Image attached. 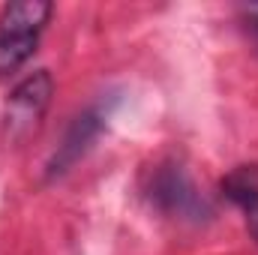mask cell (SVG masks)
Listing matches in <instances>:
<instances>
[{"label": "cell", "mask_w": 258, "mask_h": 255, "mask_svg": "<svg viewBox=\"0 0 258 255\" xmlns=\"http://www.w3.org/2000/svg\"><path fill=\"white\" fill-rule=\"evenodd\" d=\"M54 15L48 0H18L0 12V78H9L27 63Z\"/></svg>", "instance_id": "6da1fadb"}, {"label": "cell", "mask_w": 258, "mask_h": 255, "mask_svg": "<svg viewBox=\"0 0 258 255\" xmlns=\"http://www.w3.org/2000/svg\"><path fill=\"white\" fill-rule=\"evenodd\" d=\"M147 198L153 207H159L165 216L186 219V222H204L210 216V207L204 195L198 192L192 177L177 162H162L150 171L147 180Z\"/></svg>", "instance_id": "7a4b0ae2"}, {"label": "cell", "mask_w": 258, "mask_h": 255, "mask_svg": "<svg viewBox=\"0 0 258 255\" xmlns=\"http://www.w3.org/2000/svg\"><path fill=\"white\" fill-rule=\"evenodd\" d=\"M51 96H54V78L48 69H36L30 72L27 78H21L6 105H3V129L12 141H21L27 138L30 132H36L48 105H51Z\"/></svg>", "instance_id": "3957f363"}, {"label": "cell", "mask_w": 258, "mask_h": 255, "mask_svg": "<svg viewBox=\"0 0 258 255\" xmlns=\"http://www.w3.org/2000/svg\"><path fill=\"white\" fill-rule=\"evenodd\" d=\"M102 129H105V111H102L99 105H93V108L81 111L78 117H72V123L66 126L63 138H60V144H57V150L51 153V159H48V165H45V177L54 180V177L66 174V171L90 150V144L99 138Z\"/></svg>", "instance_id": "277c9868"}, {"label": "cell", "mask_w": 258, "mask_h": 255, "mask_svg": "<svg viewBox=\"0 0 258 255\" xmlns=\"http://www.w3.org/2000/svg\"><path fill=\"white\" fill-rule=\"evenodd\" d=\"M222 195L240 210L243 225L258 246V162H243L234 165L225 177H222Z\"/></svg>", "instance_id": "5b68a950"}, {"label": "cell", "mask_w": 258, "mask_h": 255, "mask_svg": "<svg viewBox=\"0 0 258 255\" xmlns=\"http://www.w3.org/2000/svg\"><path fill=\"white\" fill-rule=\"evenodd\" d=\"M246 21H249V30H252V36L258 42V9H246Z\"/></svg>", "instance_id": "8992f818"}]
</instances>
